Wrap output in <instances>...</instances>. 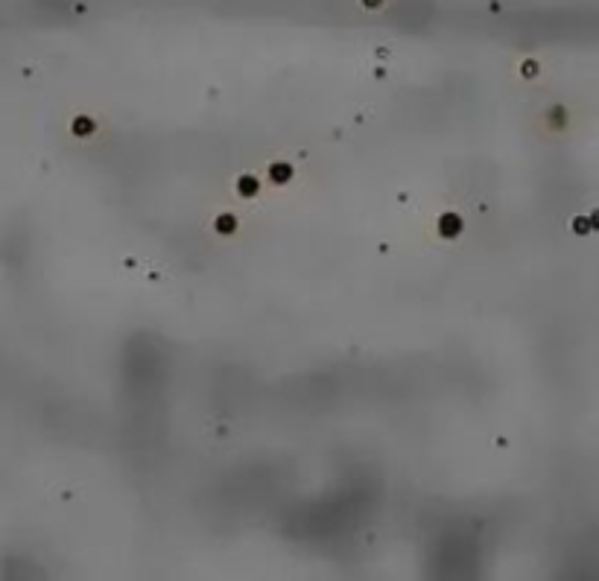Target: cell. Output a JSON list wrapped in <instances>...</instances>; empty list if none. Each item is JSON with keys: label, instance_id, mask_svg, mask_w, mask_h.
Segmentation results:
<instances>
[{"label": "cell", "instance_id": "cell-1", "mask_svg": "<svg viewBox=\"0 0 599 581\" xmlns=\"http://www.w3.org/2000/svg\"><path fill=\"white\" fill-rule=\"evenodd\" d=\"M459 231V219L456 216H445V234H456Z\"/></svg>", "mask_w": 599, "mask_h": 581}]
</instances>
